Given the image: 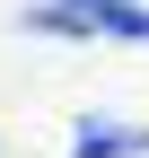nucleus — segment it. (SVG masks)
<instances>
[{"mask_svg":"<svg viewBox=\"0 0 149 158\" xmlns=\"http://www.w3.org/2000/svg\"><path fill=\"white\" fill-rule=\"evenodd\" d=\"M26 27H35V35H70V44H88V35H97V18H88V9H62V0H44V9H26Z\"/></svg>","mask_w":149,"mask_h":158,"instance_id":"7ed1b4c3","label":"nucleus"},{"mask_svg":"<svg viewBox=\"0 0 149 158\" xmlns=\"http://www.w3.org/2000/svg\"><path fill=\"white\" fill-rule=\"evenodd\" d=\"M132 149H149L140 123H79V141H70V158H132Z\"/></svg>","mask_w":149,"mask_h":158,"instance_id":"f257e3e1","label":"nucleus"},{"mask_svg":"<svg viewBox=\"0 0 149 158\" xmlns=\"http://www.w3.org/2000/svg\"><path fill=\"white\" fill-rule=\"evenodd\" d=\"M97 18V35H114V44H149V0H114V9H88Z\"/></svg>","mask_w":149,"mask_h":158,"instance_id":"f03ea898","label":"nucleus"},{"mask_svg":"<svg viewBox=\"0 0 149 158\" xmlns=\"http://www.w3.org/2000/svg\"><path fill=\"white\" fill-rule=\"evenodd\" d=\"M62 9H114V0H62Z\"/></svg>","mask_w":149,"mask_h":158,"instance_id":"20e7f679","label":"nucleus"}]
</instances>
